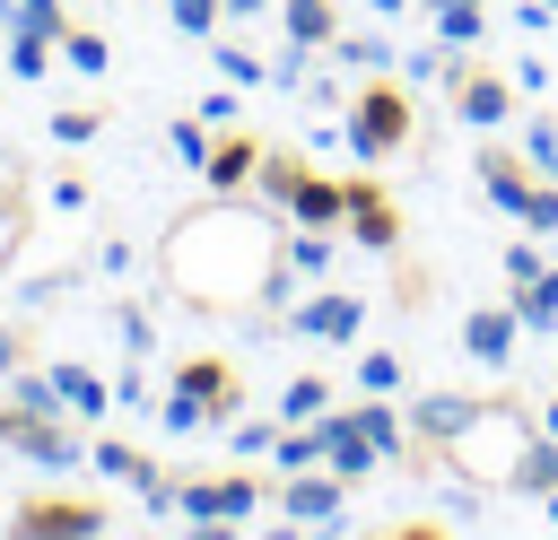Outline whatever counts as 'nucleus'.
<instances>
[{
	"instance_id": "8",
	"label": "nucleus",
	"mask_w": 558,
	"mask_h": 540,
	"mask_svg": "<svg viewBox=\"0 0 558 540\" xmlns=\"http://www.w3.org/2000/svg\"><path fill=\"white\" fill-rule=\"evenodd\" d=\"M174 392H183V401H201L218 427L244 409V375H235L227 357H174Z\"/></svg>"
},
{
	"instance_id": "40",
	"label": "nucleus",
	"mask_w": 558,
	"mask_h": 540,
	"mask_svg": "<svg viewBox=\"0 0 558 540\" xmlns=\"http://www.w3.org/2000/svg\"><path fill=\"white\" fill-rule=\"evenodd\" d=\"M366 9H375V17H384V26H392V17H401V9H410V0H366Z\"/></svg>"
},
{
	"instance_id": "38",
	"label": "nucleus",
	"mask_w": 558,
	"mask_h": 540,
	"mask_svg": "<svg viewBox=\"0 0 558 540\" xmlns=\"http://www.w3.org/2000/svg\"><path fill=\"white\" fill-rule=\"evenodd\" d=\"M52 209H87V183L78 174H52Z\"/></svg>"
},
{
	"instance_id": "28",
	"label": "nucleus",
	"mask_w": 558,
	"mask_h": 540,
	"mask_svg": "<svg viewBox=\"0 0 558 540\" xmlns=\"http://www.w3.org/2000/svg\"><path fill=\"white\" fill-rule=\"evenodd\" d=\"M17 235H26V192H17V183H0V270L17 261Z\"/></svg>"
},
{
	"instance_id": "29",
	"label": "nucleus",
	"mask_w": 558,
	"mask_h": 540,
	"mask_svg": "<svg viewBox=\"0 0 558 540\" xmlns=\"http://www.w3.org/2000/svg\"><path fill=\"white\" fill-rule=\"evenodd\" d=\"M340 61L349 70H392V35H340Z\"/></svg>"
},
{
	"instance_id": "24",
	"label": "nucleus",
	"mask_w": 558,
	"mask_h": 540,
	"mask_svg": "<svg viewBox=\"0 0 558 540\" xmlns=\"http://www.w3.org/2000/svg\"><path fill=\"white\" fill-rule=\"evenodd\" d=\"M331 270V226H296L288 235V279L305 287V279H323Z\"/></svg>"
},
{
	"instance_id": "43",
	"label": "nucleus",
	"mask_w": 558,
	"mask_h": 540,
	"mask_svg": "<svg viewBox=\"0 0 558 540\" xmlns=\"http://www.w3.org/2000/svg\"><path fill=\"white\" fill-rule=\"evenodd\" d=\"M541 9H549V17H558V0H541Z\"/></svg>"
},
{
	"instance_id": "22",
	"label": "nucleus",
	"mask_w": 558,
	"mask_h": 540,
	"mask_svg": "<svg viewBox=\"0 0 558 540\" xmlns=\"http://www.w3.org/2000/svg\"><path fill=\"white\" fill-rule=\"evenodd\" d=\"M514 488H523V496H549V488H558V435L532 427V444H523V462H514Z\"/></svg>"
},
{
	"instance_id": "36",
	"label": "nucleus",
	"mask_w": 558,
	"mask_h": 540,
	"mask_svg": "<svg viewBox=\"0 0 558 540\" xmlns=\"http://www.w3.org/2000/svg\"><path fill=\"white\" fill-rule=\"evenodd\" d=\"M532 270H549V261H541V253L514 235V244H506V279H532Z\"/></svg>"
},
{
	"instance_id": "35",
	"label": "nucleus",
	"mask_w": 558,
	"mask_h": 540,
	"mask_svg": "<svg viewBox=\"0 0 558 540\" xmlns=\"http://www.w3.org/2000/svg\"><path fill=\"white\" fill-rule=\"evenodd\" d=\"M357 383H366V392H401V357H392V348L357 357Z\"/></svg>"
},
{
	"instance_id": "20",
	"label": "nucleus",
	"mask_w": 558,
	"mask_h": 540,
	"mask_svg": "<svg viewBox=\"0 0 558 540\" xmlns=\"http://www.w3.org/2000/svg\"><path fill=\"white\" fill-rule=\"evenodd\" d=\"M209 61H218V78H227V87H270V61H262L253 44H227V35H209Z\"/></svg>"
},
{
	"instance_id": "25",
	"label": "nucleus",
	"mask_w": 558,
	"mask_h": 540,
	"mask_svg": "<svg viewBox=\"0 0 558 540\" xmlns=\"http://www.w3.org/2000/svg\"><path fill=\"white\" fill-rule=\"evenodd\" d=\"M52 44H61V35H44V26H9V70H17V78H44V70H52Z\"/></svg>"
},
{
	"instance_id": "31",
	"label": "nucleus",
	"mask_w": 558,
	"mask_h": 540,
	"mask_svg": "<svg viewBox=\"0 0 558 540\" xmlns=\"http://www.w3.org/2000/svg\"><path fill=\"white\" fill-rule=\"evenodd\" d=\"M166 148H174V165H201V157H209V122H201V113H183V122L166 131Z\"/></svg>"
},
{
	"instance_id": "15",
	"label": "nucleus",
	"mask_w": 558,
	"mask_h": 540,
	"mask_svg": "<svg viewBox=\"0 0 558 540\" xmlns=\"http://www.w3.org/2000/svg\"><path fill=\"white\" fill-rule=\"evenodd\" d=\"M288 218H296V226H340V218H349V192H340L331 174H314V165H305V174H296V192H288Z\"/></svg>"
},
{
	"instance_id": "12",
	"label": "nucleus",
	"mask_w": 558,
	"mask_h": 540,
	"mask_svg": "<svg viewBox=\"0 0 558 540\" xmlns=\"http://www.w3.org/2000/svg\"><path fill=\"white\" fill-rule=\"evenodd\" d=\"M262 148H270V139H253V131H218V139H209V157H201L209 192H244V183L262 174Z\"/></svg>"
},
{
	"instance_id": "7",
	"label": "nucleus",
	"mask_w": 558,
	"mask_h": 540,
	"mask_svg": "<svg viewBox=\"0 0 558 540\" xmlns=\"http://www.w3.org/2000/svg\"><path fill=\"white\" fill-rule=\"evenodd\" d=\"M288 322H296L305 340L340 348V340H357V322H366V296H349V287H314V296H296V305H288Z\"/></svg>"
},
{
	"instance_id": "23",
	"label": "nucleus",
	"mask_w": 558,
	"mask_h": 540,
	"mask_svg": "<svg viewBox=\"0 0 558 540\" xmlns=\"http://www.w3.org/2000/svg\"><path fill=\"white\" fill-rule=\"evenodd\" d=\"M427 17H436L445 44H480L488 35V0H427Z\"/></svg>"
},
{
	"instance_id": "19",
	"label": "nucleus",
	"mask_w": 558,
	"mask_h": 540,
	"mask_svg": "<svg viewBox=\"0 0 558 540\" xmlns=\"http://www.w3.org/2000/svg\"><path fill=\"white\" fill-rule=\"evenodd\" d=\"M514 314H523V331H558V270L514 279Z\"/></svg>"
},
{
	"instance_id": "32",
	"label": "nucleus",
	"mask_w": 558,
	"mask_h": 540,
	"mask_svg": "<svg viewBox=\"0 0 558 540\" xmlns=\"http://www.w3.org/2000/svg\"><path fill=\"white\" fill-rule=\"evenodd\" d=\"M166 17H174V26H183V35H201V44H209V35H218V17H227V9H218V0H166Z\"/></svg>"
},
{
	"instance_id": "39",
	"label": "nucleus",
	"mask_w": 558,
	"mask_h": 540,
	"mask_svg": "<svg viewBox=\"0 0 558 540\" xmlns=\"http://www.w3.org/2000/svg\"><path fill=\"white\" fill-rule=\"evenodd\" d=\"M227 17H262V9H279V0H218Z\"/></svg>"
},
{
	"instance_id": "26",
	"label": "nucleus",
	"mask_w": 558,
	"mask_h": 540,
	"mask_svg": "<svg viewBox=\"0 0 558 540\" xmlns=\"http://www.w3.org/2000/svg\"><path fill=\"white\" fill-rule=\"evenodd\" d=\"M270 453H279V470H305V462H323V418H314V427H305V418H288Z\"/></svg>"
},
{
	"instance_id": "14",
	"label": "nucleus",
	"mask_w": 558,
	"mask_h": 540,
	"mask_svg": "<svg viewBox=\"0 0 558 540\" xmlns=\"http://www.w3.org/2000/svg\"><path fill=\"white\" fill-rule=\"evenodd\" d=\"M323 462H331V470H340V479H366V470H375V462H384V453H375V435H366V427H357V418H349V409H340V418H331V409H323Z\"/></svg>"
},
{
	"instance_id": "30",
	"label": "nucleus",
	"mask_w": 558,
	"mask_h": 540,
	"mask_svg": "<svg viewBox=\"0 0 558 540\" xmlns=\"http://www.w3.org/2000/svg\"><path fill=\"white\" fill-rule=\"evenodd\" d=\"M61 61H70V70H105L113 52H105V35H87V26H61Z\"/></svg>"
},
{
	"instance_id": "33",
	"label": "nucleus",
	"mask_w": 558,
	"mask_h": 540,
	"mask_svg": "<svg viewBox=\"0 0 558 540\" xmlns=\"http://www.w3.org/2000/svg\"><path fill=\"white\" fill-rule=\"evenodd\" d=\"M523 157H532V165L558 183V122H523Z\"/></svg>"
},
{
	"instance_id": "1",
	"label": "nucleus",
	"mask_w": 558,
	"mask_h": 540,
	"mask_svg": "<svg viewBox=\"0 0 558 540\" xmlns=\"http://www.w3.org/2000/svg\"><path fill=\"white\" fill-rule=\"evenodd\" d=\"M157 270H166V287H174L192 314H244V305L296 296V279H288V235H279L270 218H253L244 200L174 218V235L157 244Z\"/></svg>"
},
{
	"instance_id": "41",
	"label": "nucleus",
	"mask_w": 558,
	"mask_h": 540,
	"mask_svg": "<svg viewBox=\"0 0 558 540\" xmlns=\"http://www.w3.org/2000/svg\"><path fill=\"white\" fill-rule=\"evenodd\" d=\"M541 435H558V401H549V409H541Z\"/></svg>"
},
{
	"instance_id": "17",
	"label": "nucleus",
	"mask_w": 558,
	"mask_h": 540,
	"mask_svg": "<svg viewBox=\"0 0 558 540\" xmlns=\"http://www.w3.org/2000/svg\"><path fill=\"white\" fill-rule=\"evenodd\" d=\"M52 383H61V401H70V418H105V409H113V392H105V375H96V366H78V357H52Z\"/></svg>"
},
{
	"instance_id": "4",
	"label": "nucleus",
	"mask_w": 558,
	"mask_h": 540,
	"mask_svg": "<svg viewBox=\"0 0 558 540\" xmlns=\"http://www.w3.org/2000/svg\"><path fill=\"white\" fill-rule=\"evenodd\" d=\"M401 139H410V96H401L392 78H366V87L349 96V148H357L366 165H384Z\"/></svg>"
},
{
	"instance_id": "11",
	"label": "nucleus",
	"mask_w": 558,
	"mask_h": 540,
	"mask_svg": "<svg viewBox=\"0 0 558 540\" xmlns=\"http://www.w3.org/2000/svg\"><path fill=\"white\" fill-rule=\"evenodd\" d=\"M462 348H471L480 366H514V348H523V314H514V305H480V314H462Z\"/></svg>"
},
{
	"instance_id": "9",
	"label": "nucleus",
	"mask_w": 558,
	"mask_h": 540,
	"mask_svg": "<svg viewBox=\"0 0 558 540\" xmlns=\"http://www.w3.org/2000/svg\"><path fill=\"white\" fill-rule=\"evenodd\" d=\"M340 488H349V479H340L331 462H305V470H288V488H279V514H288L296 531H305V523H340Z\"/></svg>"
},
{
	"instance_id": "2",
	"label": "nucleus",
	"mask_w": 558,
	"mask_h": 540,
	"mask_svg": "<svg viewBox=\"0 0 558 540\" xmlns=\"http://www.w3.org/2000/svg\"><path fill=\"white\" fill-rule=\"evenodd\" d=\"M480 183L497 192L506 218H523V235H549V226H558V183H549L532 157H514V148H480Z\"/></svg>"
},
{
	"instance_id": "6",
	"label": "nucleus",
	"mask_w": 558,
	"mask_h": 540,
	"mask_svg": "<svg viewBox=\"0 0 558 540\" xmlns=\"http://www.w3.org/2000/svg\"><path fill=\"white\" fill-rule=\"evenodd\" d=\"M445 87H453V113H462L471 131H497V122L514 113V78H506V70H480V61H453V78H445Z\"/></svg>"
},
{
	"instance_id": "5",
	"label": "nucleus",
	"mask_w": 558,
	"mask_h": 540,
	"mask_svg": "<svg viewBox=\"0 0 558 540\" xmlns=\"http://www.w3.org/2000/svg\"><path fill=\"white\" fill-rule=\"evenodd\" d=\"M0 444L35 453V462H52V470H70V462L87 453L78 418H61V409H26V401H9V409H0Z\"/></svg>"
},
{
	"instance_id": "16",
	"label": "nucleus",
	"mask_w": 558,
	"mask_h": 540,
	"mask_svg": "<svg viewBox=\"0 0 558 540\" xmlns=\"http://www.w3.org/2000/svg\"><path fill=\"white\" fill-rule=\"evenodd\" d=\"M17 531H105V505H61V496H26L9 514Z\"/></svg>"
},
{
	"instance_id": "13",
	"label": "nucleus",
	"mask_w": 558,
	"mask_h": 540,
	"mask_svg": "<svg viewBox=\"0 0 558 540\" xmlns=\"http://www.w3.org/2000/svg\"><path fill=\"white\" fill-rule=\"evenodd\" d=\"M480 409H488V401H471V392H427V401L410 409V444H436V453H445Z\"/></svg>"
},
{
	"instance_id": "37",
	"label": "nucleus",
	"mask_w": 558,
	"mask_h": 540,
	"mask_svg": "<svg viewBox=\"0 0 558 540\" xmlns=\"http://www.w3.org/2000/svg\"><path fill=\"white\" fill-rule=\"evenodd\" d=\"M17 366H26V331H17V322H0V375H17Z\"/></svg>"
},
{
	"instance_id": "27",
	"label": "nucleus",
	"mask_w": 558,
	"mask_h": 540,
	"mask_svg": "<svg viewBox=\"0 0 558 540\" xmlns=\"http://www.w3.org/2000/svg\"><path fill=\"white\" fill-rule=\"evenodd\" d=\"M323 409H331V383H323V375H288L279 418H323Z\"/></svg>"
},
{
	"instance_id": "10",
	"label": "nucleus",
	"mask_w": 558,
	"mask_h": 540,
	"mask_svg": "<svg viewBox=\"0 0 558 540\" xmlns=\"http://www.w3.org/2000/svg\"><path fill=\"white\" fill-rule=\"evenodd\" d=\"M340 192H349V235H357L366 253H392V244H401V209H392V192H375L366 174H349Z\"/></svg>"
},
{
	"instance_id": "18",
	"label": "nucleus",
	"mask_w": 558,
	"mask_h": 540,
	"mask_svg": "<svg viewBox=\"0 0 558 540\" xmlns=\"http://www.w3.org/2000/svg\"><path fill=\"white\" fill-rule=\"evenodd\" d=\"M87 453H96V470H105V479H131V488H148V496L166 488V479H157V462H148L140 444H113V435H105V444H87Z\"/></svg>"
},
{
	"instance_id": "34",
	"label": "nucleus",
	"mask_w": 558,
	"mask_h": 540,
	"mask_svg": "<svg viewBox=\"0 0 558 540\" xmlns=\"http://www.w3.org/2000/svg\"><path fill=\"white\" fill-rule=\"evenodd\" d=\"M96 131H105L96 105H61V113H52V139H96Z\"/></svg>"
},
{
	"instance_id": "21",
	"label": "nucleus",
	"mask_w": 558,
	"mask_h": 540,
	"mask_svg": "<svg viewBox=\"0 0 558 540\" xmlns=\"http://www.w3.org/2000/svg\"><path fill=\"white\" fill-rule=\"evenodd\" d=\"M279 17H288L296 44H340V9L331 0H279Z\"/></svg>"
},
{
	"instance_id": "42",
	"label": "nucleus",
	"mask_w": 558,
	"mask_h": 540,
	"mask_svg": "<svg viewBox=\"0 0 558 540\" xmlns=\"http://www.w3.org/2000/svg\"><path fill=\"white\" fill-rule=\"evenodd\" d=\"M549 523H558V488H549Z\"/></svg>"
},
{
	"instance_id": "3",
	"label": "nucleus",
	"mask_w": 558,
	"mask_h": 540,
	"mask_svg": "<svg viewBox=\"0 0 558 540\" xmlns=\"http://www.w3.org/2000/svg\"><path fill=\"white\" fill-rule=\"evenodd\" d=\"M262 496L270 488L253 470H227V479H174V488H157V514H183V523H253Z\"/></svg>"
}]
</instances>
